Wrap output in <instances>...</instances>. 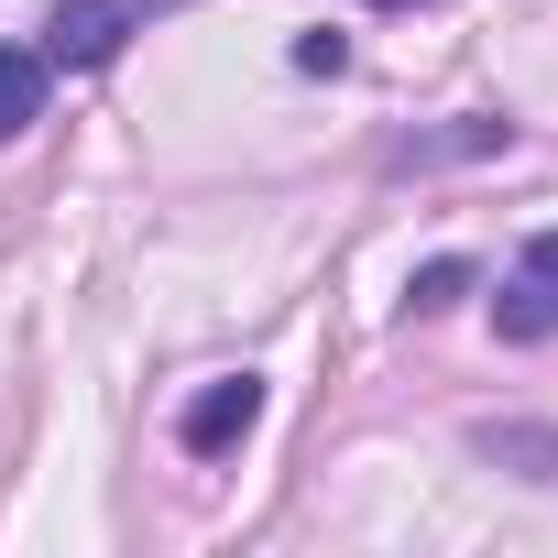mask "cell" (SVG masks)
Instances as JSON below:
<instances>
[{
  "label": "cell",
  "instance_id": "9",
  "mask_svg": "<svg viewBox=\"0 0 558 558\" xmlns=\"http://www.w3.org/2000/svg\"><path fill=\"white\" fill-rule=\"evenodd\" d=\"M373 12H416V0H373Z\"/></svg>",
  "mask_w": 558,
  "mask_h": 558
},
{
  "label": "cell",
  "instance_id": "6",
  "mask_svg": "<svg viewBox=\"0 0 558 558\" xmlns=\"http://www.w3.org/2000/svg\"><path fill=\"white\" fill-rule=\"evenodd\" d=\"M482 460H514L525 482H547V471H558V438H547V427H482Z\"/></svg>",
  "mask_w": 558,
  "mask_h": 558
},
{
  "label": "cell",
  "instance_id": "3",
  "mask_svg": "<svg viewBox=\"0 0 558 558\" xmlns=\"http://www.w3.org/2000/svg\"><path fill=\"white\" fill-rule=\"evenodd\" d=\"M132 34L121 0H56V23H45V66H110Z\"/></svg>",
  "mask_w": 558,
  "mask_h": 558
},
{
  "label": "cell",
  "instance_id": "2",
  "mask_svg": "<svg viewBox=\"0 0 558 558\" xmlns=\"http://www.w3.org/2000/svg\"><path fill=\"white\" fill-rule=\"evenodd\" d=\"M252 416H263V384H252V373H219L208 395H186L175 449H186V460H219V449H241V438H252Z\"/></svg>",
  "mask_w": 558,
  "mask_h": 558
},
{
  "label": "cell",
  "instance_id": "8",
  "mask_svg": "<svg viewBox=\"0 0 558 558\" xmlns=\"http://www.w3.org/2000/svg\"><path fill=\"white\" fill-rule=\"evenodd\" d=\"M296 66H307V77H340V66H351V45H340V34H307V45H296Z\"/></svg>",
  "mask_w": 558,
  "mask_h": 558
},
{
  "label": "cell",
  "instance_id": "7",
  "mask_svg": "<svg viewBox=\"0 0 558 558\" xmlns=\"http://www.w3.org/2000/svg\"><path fill=\"white\" fill-rule=\"evenodd\" d=\"M460 296H471V263H460V252L416 263V286H405V307H416V318H438V307H460Z\"/></svg>",
  "mask_w": 558,
  "mask_h": 558
},
{
  "label": "cell",
  "instance_id": "5",
  "mask_svg": "<svg viewBox=\"0 0 558 558\" xmlns=\"http://www.w3.org/2000/svg\"><path fill=\"white\" fill-rule=\"evenodd\" d=\"M34 121H45V56L0 45V143H12V132H34Z\"/></svg>",
  "mask_w": 558,
  "mask_h": 558
},
{
  "label": "cell",
  "instance_id": "1",
  "mask_svg": "<svg viewBox=\"0 0 558 558\" xmlns=\"http://www.w3.org/2000/svg\"><path fill=\"white\" fill-rule=\"evenodd\" d=\"M493 329L504 340H558V230H536L514 252V286L493 296Z\"/></svg>",
  "mask_w": 558,
  "mask_h": 558
},
{
  "label": "cell",
  "instance_id": "4",
  "mask_svg": "<svg viewBox=\"0 0 558 558\" xmlns=\"http://www.w3.org/2000/svg\"><path fill=\"white\" fill-rule=\"evenodd\" d=\"M514 143V121H460V132H416V143H395V175H416V165H460V154H504Z\"/></svg>",
  "mask_w": 558,
  "mask_h": 558
}]
</instances>
